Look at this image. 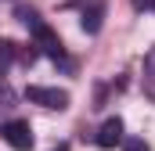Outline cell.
<instances>
[{
  "label": "cell",
  "mask_w": 155,
  "mask_h": 151,
  "mask_svg": "<svg viewBox=\"0 0 155 151\" xmlns=\"http://www.w3.org/2000/svg\"><path fill=\"white\" fill-rule=\"evenodd\" d=\"M25 97L33 101V104H43V108H58V112H65L69 108V90H58V86H25Z\"/></svg>",
  "instance_id": "6da1fadb"
},
{
  "label": "cell",
  "mask_w": 155,
  "mask_h": 151,
  "mask_svg": "<svg viewBox=\"0 0 155 151\" xmlns=\"http://www.w3.org/2000/svg\"><path fill=\"white\" fill-rule=\"evenodd\" d=\"M137 7H148V11H155V0H134Z\"/></svg>",
  "instance_id": "ba28073f"
},
{
  "label": "cell",
  "mask_w": 155,
  "mask_h": 151,
  "mask_svg": "<svg viewBox=\"0 0 155 151\" xmlns=\"http://www.w3.org/2000/svg\"><path fill=\"white\" fill-rule=\"evenodd\" d=\"M29 29H33V40H36V47L47 54V58H54V61H65V47H61V40L54 36V29H51V25L36 22V25H29Z\"/></svg>",
  "instance_id": "3957f363"
},
{
  "label": "cell",
  "mask_w": 155,
  "mask_h": 151,
  "mask_svg": "<svg viewBox=\"0 0 155 151\" xmlns=\"http://www.w3.org/2000/svg\"><path fill=\"white\" fill-rule=\"evenodd\" d=\"M54 151H69V148H65V144H58V148H54Z\"/></svg>",
  "instance_id": "9c48e42d"
},
{
  "label": "cell",
  "mask_w": 155,
  "mask_h": 151,
  "mask_svg": "<svg viewBox=\"0 0 155 151\" xmlns=\"http://www.w3.org/2000/svg\"><path fill=\"white\" fill-rule=\"evenodd\" d=\"M101 18H105V4L101 0H94L90 7H83V18H79V25H83V33H101Z\"/></svg>",
  "instance_id": "5b68a950"
},
{
  "label": "cell",
  "mask_w": 155,
  "mask_h": 151,
  "mask_svg": "<svg viewBox=\"0 0 155 151\" xmlns=\"http://www.w3.org/2000/svg\"><path fill=\"white\" fill-rule=\"evenodd\" d=\"M0 137H4L15 151H29V148H33V126H29L25 119H11V122H4Z\"/></svg>",
  "instance_id": "7a4b0ae2"
},
{
  "label": "cell",
  "mask_w": 155,
  "mask_h": 151,
  "mask_svg": "<svg viewBox=\"0 0 155 151\" xmlns=\"http://www.w3.org/2000/svg\"><path fill=\"white\" fill-rule=\"evenodd\" d=\"M123 151H148V144L141 137H130V140H123Z\"/></svg>",
  "instance_id": "52a82bcc"
},
{
  "label": "cell",
  "mask_w": 155,
  "mask_h": 151,
  "mask_svg": "<svg viewBox=\"0 0 155 151\" xmlns=\"http://www.w3.org/2000/svg\"><path fill=\"white\" fill-rule=\"evenodd\" d=\"M94 140H97V148H116V144H123V119H119V115L105 119Z\"/></svg>",
  "instance_id": "277c9868"
},
{
  "label": "cell",
  "mask_w": 155,
  "mask_h": 151,
  "mask_svg": "<svg viewBox=\"0 0 155 151\" xmlns=\"http://www.w3.org/2000/svg\"><path fill=\"white\" fill-rule=\"evenodd\" d=\"M15 58V43L11 40H0V72H4V65Z\"/></svg>",
  "instance_id": "8992f818"
}]
</instances>
